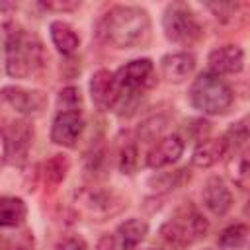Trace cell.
Segmentation results:
<instances>
[{
  "label": "cell",
  "instance_id": "1",
  "mask_svg": "<svg viewBox=\"0 0 250 250\" xmlns=\"http://www.w3.org/2000/svg\"><path fill=\"white\" fill-rule=\"evenodd\" d=\"M102 41L115 49H135L150 39V18L139 6H113L98 23Z\"/></svg>",
  "mask_w": 250,
  "mask_h": 250
},
{
  "label": "cell",
  "instance_id": "2",
  "mask_svg": "<svg viewBox=\"0 0 250 250\" xmlns=\"http://www.w3.org/2000/svg\"><path fill=\"white\" fill-rule=\"evenodd\" d=\"M45 64L41 39L27 29H14L6 39V72L12 78H31Z\"/></svg>",
  "mask_w": 250,
  "mask_h": 250
},
{
  "label": "cell",
  "instance_id": "3",
  "mask_svg": "<svg viewBox=\"0 0 250 250\" xmlns=\"http://www.w3.org/2000/svg\"><path fill=\"white\" fill-rule=\"evenodd\" d=\"M113 76L119 88V98L115 104V107H119V115H123L125 109H129L131 113L141 96L156 82L154 64L150 59H133L123 64L117 72H113Z\"/></svg>",
  "mask_w": 250,
  "mask_h": 250
},
{
  "label": "cell",
  "instance_id": "4",
  "mask_svg": "<svg viewBox=\"0 0 250 250\" xmlns=\"http://www.w3.org/2000/svg\"><path fill=\"white\" fill-rule=\"evenodd\" d=\"M207 230H209L207 219L199 213V209L191 201H188L180 205L174 211V215L160 227V236L168 246L182 250L201 240L207 234Z\"/></svg>",
  "mask_w": 250,
  "mask_h": 250
},
{
  "label": "cell",
  "instance_id": "5",
  "mask_svg": "<svg viewBox=\"0 0 250 250\" xmlns=\"http://www.w3.org/2000/svg\"><path fill=\"white\" fill-rule=\"evenodd\" d=\"M189 104L205 115H223L230 109L234 94L230 86L213 72H201L189 86Z\"/></svg>",
  "mask_w": 250,
  "mask_h": 250
},
{
  "label": "cell",
  "instance_id": "6",
  "mask_svg": "<svg viewBox=\"0 0 250 250\" xmlns=\"http://www.w3.org/2000/svg\"><path fill=\"white\" fill-rule=\"evenodd\" d=\"M125 199L111 188H82L74 195L76 211L90 221H105L125 207Z\"/></svg>",
  "mask_w": 250,
  "mask_h": 250
},
{
  "label": "cell",
  "instance_id": "7",
  "mask_svg": "<svg viewBox=\"0 0 250 250\" xmlns=\"http://www.w3.org/2000/svg\"><path fill=\"white\" fill-rule=\"evenodd\" d=\"M162 31L168 41L184 47L197 43L203 35L201 25L195 20V14L189 10L188 4L182 2H174L166 6L162 14Z\"/></svg>",
  "mask_w": 250,
  "mask_h": 250
},
{
  "label": "cell",
  "instance_id": "8",
  "mask_svg": "<svg viewBox=\"0 0 250 250\" xmlns=\"http://www.w3.org/2000/svg\"><path fill=\"white\" fill-rule=\"evenodd\" d=\"M84 115L82 109H62L57 111L51 125V141L59 146L72 148L84 133Z\"/></svg>",
  "mask_w": 250,
  "mask_h": 250
},
{
  "label": "cell",
  "instance_id": "9",
  "mask_svg": "<svg viewBox=\"0 0 250 250\" xmlns=\"http://www.w3.org/2000/svg\"><path fill=\"white\" fill-rule=\"evenodd\" d=\"M0 98L21 115H39L47 109V94L41 90H27L21 86H6L0 92Z\"/></svg>",
  "mask_w": 250,
  "mask_h": 250
},
{
  "label": "cell",
  "instance_id": "10",
  "mask_svg": "<svg viewBox=\"0 0 250 250\" xmlns=\"http://www.w3.org/2000/svg\"><path fill=\"white\" fill-rule=\"evenodd\" d=\"M90 96H92L94 105L100 111L115 109V104L119 98V88H117L113 72H109L105 68L96 70L90 78Z\"/></svg>",
  "mask_w": 250,
  "mask_h": 250
},
{
  "label": "cell",
  "instance_id": "11",
  "mask_svg": "<svg viewBox=\"0 0 250 250\" xmlns=\"http://www.w3.org/2000/svg\"><path fill=\"white\" fill-rule=\"evenodd\" d=\"M4 135L8 141V160H12L14 164H23L33 143V127L27 121L20 119L14 121Z\"/></svg>",
  "mask_w": 250,
  "mask_h": 250
},
{
  "label": "cell",
  "instance_id": "12",
  "mask_svg": "<svg viewBox=\"0 0 250 250\" xmlns=\"http://www.w3.org/2000/svg\"><path fill=\"white\" fill-rule=\"evenodd\" d=\"M209 72L221 74H238L244 68V51L238 45H223L209 53L207 57Z\"/></svg>",
  "mask_w": 250,
  "mask_h": 250
},
{
  "label": "cell",
  "instance_id": "13",
  "mask_svg": "<svg viewBox=\"0 0 250 250\" xmlns=\"http://www.w3.org/2000/svg\"><path fill=\"white\" fill-rule=\"evenodd\" d=\"M201 199H203V205L215 217H225L232 207V193H230L229 186L225 184V180L219 176H213L205 182Z\"/></svg>",
  "mask_w": 250,
  "mask_h": 250
},
{
  "label": "cell",
  "instance_id": "14",
  "mask_svg": "<svg viewBox=\"0 0 250 250\" xmlns=\"http://www.w3.org/2000/svg\"><path fill=\"white\" fill-rule=\"evenodd\" d=\"M195 68V57L188 51L168 53L160 59V72L162 78L170 84H182L186 78L191 76Z\"/></svg>",
  "mask_w": 250,
  "mask_h": 250
},
{
  "label": "cell",
  "instance_id": "15",
  "mask_svg": "<svg viewBox=\"0 0 250 250\" xmlns=\"http://www.w3.org/2000/svg\"><path fill=\"white\" fill-rule=\"evenodd\" d=\"M184 152V139L180 135H166L154 143V146L146 154V166L148 168H164L174 164Z\"/></svg>",
  "mask_w": 250,
  "mask_h": 250
},
{
  "label": "cell",
  "instance_id": "16",
  "mask_svg": "<svg viewBox=\"0 0 250 250\" xmlns=\"http://www.w3.org/2000/svg\"><path fill=\"white\" fill-rule=\"evenodd\" d=\"M229 154V146L225 137L219 139H205L201 141L191 154V164L197 168H209L213 164H217L219 160H223Z\"/></svg>",
  "mask_w": 250,
  "mask_h": 250
},
{
  "label": "cell",
  "instance_id": "17",
  "mask_svg": "<svg viewBox=\"0 0 250 250\" xmlns=\"http://www.w3.org/2000/svg\"><path fill=\"white\" fill-rule=\"evenodd\" d=\"M148 232V225L143 219H127L117 227L115 232V248L117 250H137V246L145 240Z\"/></svg>",
  "mask_w": 250,
  "mask_h": 250
},
{
  "label": "cell",
  "instance_id": "18",
  "mask_svg": "<svg viewBox=\"0 0 250 250\" xmlns=\"http://www.w3.org/2000/svg\"><path fill=\"white\" fill-rule=\"evenodd\" d=\"M49 33H51V41H53V45L57 47L59 53H62V55L76 53V49L80 45V37H78V33L74 31V27L70 23H66L62 20L51 21Z\"/></svg>",
  "mask_w": 250,
  "mask_h": 250
},
{
  "label": "cell",
  "instance_id": "19",
  "mask_svg": "<svg viewBox=\"0 0 250 250\" xmlns=\"http://www.w3.org/2000/svg\"><path fill=\"white\" fill-rule=\"evenodd\" d=\"M25 215H27V207L23 199L12 197V195L0 197V227L2 229H12V227L21 225Z\"/></svg>",
  "mask_w": 250,
  "mask_h": 250
},
{
  "label": "cell",
  "instance_id": "20",
  "mask_svg": "<svg viewBox=\"0 0 250 250\" xmlns=\"http://www.w3.org/2000/svg\"><path fill=\"white\" fill-rule=\"evenodd\" d=\"M227 170L230 180L240 189H248L250 184V164H248V148H240L230 152V160L227 162Z\"/></svg>",
  "mask_w": 250,
  "mask_h": 250
},
{
  "label": "cell",
  "instance_id": "21",
  "mask_svg": "<svg viewBox=\"0 0 250 250\" xmlns=\"http://www.w3.org/2000/svg\"><path fill=\"white\" fill-rule=\"evenodd\" d=\"M68 168H70V160H68L66 154H53L43 166V182H45V186L57 188L66 178Z\"/></svg>",
  "mask_w": 250,
  "mask_h": 250
},
{
  "label": "cell",
  "instance_id": "22",
  "mask_svg": "<svg viewBox=\"0 0 250 250\" xmlns=\"http://www.w3.org/2000/svg\"><path fill=\"white\" fill-rule=\"evenodd\" d=\"M248 244V227L242 223L227 227L217 240L219 250H244Z\"/></svg>",
  "mask_w": 250,
  "mask_h": 250
},
{
  "label": "cell",
  "instance_id": "23",
  "mask_svg": "<svg viewBox=\"0 0 250 250\" xmlns=\"http://www.w3.org/2000/svg\"><path fill=\"white\" fill-rule=\"evenodd\" d=\"M186 170H174V172H158L154 176L148 178V186L156 191V193H166L172 191L176 188H180L186 182Z\"/></svg>",
  "mask_w": 250,
  "mask_h": 250
},
{
  "label": "cell",
  "instance_id": "24",
  "mask_svg": "<svg viewBox=\"0 0 250 250\" xmlns=\"http://www.w3.org/2000/svg\"><path fill=\"white\" fill-rule=\"evenodd\" d=\"M246 123H248L246 117H242L236 123H232L229 127V131L223 135L225 141H227L229 152H236L240 148H246V143H248V125Z\"/></svg>",
  "mask_w": 250,
  "mask_h": 250
},
{
  "label": "cell",
  "instance_id": "25",
  "mask_svg": "<svg viewBox=\"0 0 250 250\" xmlns=\"http://www.w3.org/2000/svg\"><path fill=\"white\" fill-rule=\"evenodd\" d=\"M137 162H139L137 143L127 137L119 146V170L123 174H133V170L137 168Z\"/></svg>",
  "mask_w": 250,
  "mask_h": 250
},
{
  "label": "cell",
  "instance_id": "26",
  "mask_svg": "<svg viewBox=\"0 0 250 250\" xmlns=\"http://www.w3.org/2000/svg\"><path fill=\"white\" fill-rule=\"evenodd\" d=\"M62 109H82V94L76 86H66L57 96V111Z\"/></svg>",
  "mask_w": 250,
  "mask_h": 250
},
{
  "label": "cell",
  "instance_id": "27",
  "mask_svg": "<svg viewBox=\"0 0 250 250\" xmlns=\"http://www.w3.org/2000/svg\"><path fill=\"white\" fill-rule=\"evenodd\" d=\"M166 127V121L162 117H152L148 121H145L139 129V137L145 139V141H154L156 137H160L162 129Z\"/></svg>",
  "mask_w": 250,
  "mask_h": 250
},
{
  "label": "cell",
  "instance_id": "28",
  "mask_svg": "<svg viewBox=\"0 0 250 250\" xmlns=\"http://www.w3.org/2000/svg\"><path fill=\"white\" fill-rule=\"evenodd\" d=\"M55 250H88V244L82 236L74 234V236H66V238L59 240L55 244Z\"/></svg>",
  "mask_w": 250,
  "mask_h": 250
},
{
  "label": "cell",
  "instance_id": "29",
  "mask_svg": "<svg viewBox=\"0 0 250 250\" xmlns=\"http://www.w3.org/2000/svg\"><path fill=\"white\" fill-rule=\"evenodd\" d=\"M207 8L221 20H230L238 8V4H207Z\"/></svg>",
  "mask_w": 250,
  "mask_h": 250
},
{
  "label": "cell",
  "instance_id": "30",
  "mask_svg": "<svg viewBox=\"0 0 250 250\" xmlns=\"http://www.w3.org/2000/svg\"><path fill=\"white\" fill-rule=\"evenodd\" d=\"M41 6L45 10H53V12H72L80 6V2H41Z\"/></svg>",
  "mask_w": 250,
  "mask_h": 250
},
{
  "label": "cell",
  "instance_id": "31",
  "mask_svg": "<svg viewBox=\"0 0 250 250\" xmlns=\"http://www.w3.org/2000/svg\"><path fill=\"white\" fill-rule=\"evenodd\" d=\"M96 250H115V238L111 234H104L98 244H96Z\"/></svg>",
  "mask_w": 250,
  "mask_h": 250
},
{
  "label": "cell",
  "instance_id": "32",
  "mask_svg": "<svg viewBox=\"0 0 250 250\" xmlns=\"http://www.w3.org/2000/svg\"><path fill=\"white\" fill-rule=\"evenodd\" d=\"M6 160H8V141L4 131H0V168L6 164Z\"/></svg>",
  "mask_w": 250,
  "mask_h": 250
},
{
  "label": "cell",
  "instance_id": "33",
  "mask_svg": "<svg viewBox=\"0 0 250 250\" xmlns=\"http://www.w3.org/2000/svg\"><path fill=\"white\" fill-rule=\"evenodd\" d=\"M4 246H6V242H4V238L0 236V250H4Z\"/></svg>",
  "mask_w": 250,
  "mask_h": 250
},
{
  "label": "cell",
  "instance_id": "34",
  "mask_svg": "<svg viewBox=\"0 0 250 250\" xmlns=\"http://www.w3.org/2000/svg\"><path fill=\"white\" fill-rule=\"evenodd\" d=\"M16 250H31V248H27V246H20V248H16Z\"/></svg>",
  "mask_w": 250,
  "mask_h": 250
},
{
  "label": "cell",
  "instance_id": "35",
  "mask_svg": "<svg viewBox=\"0 0 250 250\" xmlns=\"http://www.w3.org/2000/svg\"><path fill=\"white\" fill-rule=\"evenodd\" d=\"M143 250H154V248H143Z\"/></svg>",
  "mask_w": 250,
  "mask_h": 250
}]
</instances>
